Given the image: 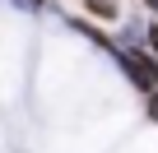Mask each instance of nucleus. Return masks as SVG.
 <instances>
[{"instance_id": "3", "label": "nucleus", "mask_w": 158, "mask_h": 153, "mask_svg": "<svg viewBox=\"0 0 158 153\" xmlns=\"http://www.w3.org/2000/svg\"><path fill=\"white\" fill-rule=\"evenodd\" d=\"M79 5H84L93 19H107V23H112V19H121V0H79Z\"/></svg>"}, {"instance_id": "6", "label": "nucleus", "mask_w": 158, "mask_h": 153, "mask_svg": "<svg viewBox=\"0 0 158 153\" xmlns=\"http://www.w3.org/2000/svg\"><path fill=\"white\" fill-rule=\"evenodd\" d=\"M144 46L158 56V23H149V28H144Z\"/></svg>"}, {"instance_id": "5", "label": "nucleus", "mask_w": 158, "mask_h": 153, "mask_svg": "<svg viewBox=\"0 0 158 153\" xmlns=\"http://www.w3.org/2000/svg\"><path fill=\"white\" fill-rule=\"evenodd\" d=\"M14 10H23V14H42L47 0H14Z\"/></svg>"}, {"instance_id": "4", "label": "nucleus", "mask_w": 158, "mask_h": 153, "mask_svg": "<svg viewBox=\"0 0 158 153\" xmlns=\"http://www.w3.org/2000/svg\"><path fill=\"white\" fill-rule=\"evenodd\" d=\"M139 42H144V23H139V19H126V23H121L116 46H139Z\"/></svg>"}, {"instance_id": "7", "label": "nucleus", "mask_w": 158, "mask_h": 153, "mask_svg": "<svg viewBox=\"0 0 158 153\" xmlns=\"http://www.w3.org/2000/svg\"><path fill=\"white\" fill-rule=\"evenodd\" d=\"M144 111H149V116H153V121H158V88H153V93H149V107H144Z\"/></svg>"}, {"instance_id": "8", "label": "nucleus", "mask_w": 158, "mask_h": 153, "mask_svg": "<svg viewBox=\"0 0 158 153\" xmlns=\"http://www.w3.org/2000/svg\"><path fill=\"white\" fill-rule=\"evenodd\" d=\"M144 10H149V14H158V0H144Z\"/></svg>"}, {"instance_id": "1", "label": "nucleus", "mask_w": 158, "mask_h": 153, "mask_svg": "<svg viewBox=\"0 0 158 153\" xmlns=\"http://www.w3.org/2000/svg\"><path fill=\"white\" fill-rule=\"evenodd\" d=\"M112 56H116V65L126 70V79H130L135 88H144V93L158 88V56H153V51H139V46H112Z\"/></svg>"}, {"instance_id": "2", "label": "nucleus", "mask_w": 158, "mask_h": 153, "mask_svg": "<svg viewBox=\"0 0 158 153\" xmlns=\"http://www.w3.org/2000/svg\"><path fill=\"white\" fill-rule=\"evenodd\" d=\"M70 28H74V33H84V37H89V42H98V46H107V51L116 46V42H112V37H107V33L93 23V19H70Z\"/></svg>"}]
</instances>
